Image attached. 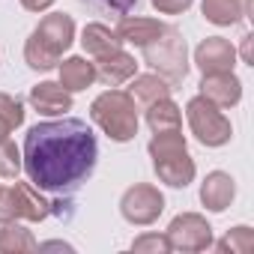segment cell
Returning <instances> with one entry per match:
<instances>
[{"label": "cell", "instance_id": "obj_24", "mask_svg": "<svg viewBox=\"0 0 254 254\" xmlns=\"http://www.w3.org/2000/svg\"><path fill=\"white\" fill-rule=\"evenodd\" d=\"M0 120H3L9 129L15 132L18 126L24 123V105H21V99H15L9 93H0Z\"/></svg>", "mask_w": 254, "mask_h": 254}, {"label": "cell", "instance_id": "obj_30", "mask_svg": "<svg viewBox=\"0 0 254 254\" xmlns=\"http://www.w3.org/2000/svg\"><path fill=\"white\" fill-rule=\"evenodd\" d=\"M9 135H12V129H9L3 120H0V138H9Z\"/></svg>", "mask_w": 254, "mask_h": 254}, {"label": "cell", "instance_id": "obj_3", "mask_svg": "<svg viewBox=\"0 0 254 254\" xmlns=\"http://www.w3.org/2000/svg\"><path fill=\"white\" fill-rule=\"evenodd\" d=\"M150 159H153V171L159 174V180L171 189H186L194 180V159L189 156L183 129L153 132Z\"/></svg>", "mask_w": 254, "mask_h": 254}, {"label": "cell", "instance_id": "obj_13", "mask_svg": "<svg viewBox=\"0 0 254 254\" xmlns=\"http://www.w3.org/2000/svg\"><path fill=\"white\" fill-rule=\"evenodd\" d=\"M236 197V183L230 174L224 171H212L206 174V180L200 183V203L209 209V212H224Z\"/></svg>", "mask_w": 254, "mask_h": 254}, {"label": "cell", "instance_id": "obj_16", "mask_svg": "<svg viewBox=\"0 0 254 254\" xmlns=\"http://www.w3.org/2000/svg\"><path fill=\"white\" fill-rule=\"evenodd\" d=\"M93 66H96V78H99L102 84H108V87L126 84L129 78H135V69H138L135 57L126 54V51H117V54H111V57H102V60H96Z\"/></svg>", "mask_w": 254, "mask_h": 254}, {"label": "cell", "instance_id": "obj_8", "mask_svg": "<svg viewBox=\"0 0 254 254\" xmlns=\"http://www.w3.org/2000/svg\"><path fill=\"white\" fill-rule=\"evenodd\" d=\"M120 212L129 224L147 227L165 212V194L150 186V183H135L132 189H126L120 197Z\"/></svg>", "mask_w": 254, "mask_h": 254}, {"label": "cell", "instance_id": "obj_6", "mask_svg": "<svg viewBox=\"0 0 254 254\" xmlns=\"http://www.w3.org/2000/svg\"><path fill=\"white\" fill-rule=\"evenodd\" d=\"M186 117H189V129L191 135L203 144V147H224L233 138V126L230 120L221 114L218 105H212L203 96L189 99L186 105Z\"/></svg>", "mask_w": 254, "mask_h": 254}, {"label": "cell", "instance_id": "obj_19", "mask_svg": "<svg viewBox=\"0 0 254 254\" xmlns=\"http://www.w3.org/2000/svg\"><path fill=\"white\" fill-rule=\"evenodd\" d=\"M200 12L215 27H230L245 15V0H203Z\"/></svg>", "mask_w": 254, "mask_h": 254}, {"label": "cell", "instance_id": "obj_1", "mask_svg": "<svg viewBox=\"0 0 254 254\" xmlns=\"http://www.w3.org/2000/svg\"><path fill=\"white\" fill-rule=\"evenodd\" d=\"M99 144L93 129L78 117L48 120L27 129L21 171L39 191L72 194L93 174Z\"/></svg>", "mask_w": 254, "mask_h": 254}, {"label": "cell", "instance_id": "obj_5", "mask_svg": "<svg viewBox=\"0 0 254 254\" xmlns=\"http://www.w3.org/2000/svg\"><path fill=\"white\" fill-rule=\"evenodd\" d=\"M141 51H144V63L156 75H162L171 87L186 81V75H189V48H186L183 33L174 24H168L162 30V36L153 39L150 45H144Z\"/></svg>", "mask_w": 254, "mask_h": 254}, {"label": "cell", "instance_id": "obj_26", "mask_svg": "<svg viewBox=\"0 0 254 254\" xmlns=\"http://www.w3.org/2000/svg\"><path fill=\"white\" fill-rule=\"evenodd\" d=\"M150 3L162 12V15H180V12H186L194 0H150Z\"/></svg>", "mask_w": 254, "mask_h": 254}, {"label": "cell", "instance_id": "obj_9", "mask_svg": "<svg viewBox=\"0 0 254 254\" xmlns=\"http://www.w3.org/2000/svg\"><path fill=\"white\" fill-rule=\"evenodd\" d=\"M165 236L171 242V251L194 254V251L212 248V227H209V221L200 212H180L168 224V233Z\"/></svg>", "mask_w": 254, "mask_h": 254}, {"label": "cell", "instance_id": "obj_17", "mask_svg": "<svg viewBox=\"0 0 254 254\" xmlns=\"http://www.w3.org/2000/svg\"><path fill=\"white\" fill-rule=\"evenodd\" d=\"M57 72H60V84L69 93H81L96 81V66L87 63L84 57H66L63 63H57Z\"/></svg>", "mask_w": 254, "mask_h": 254}, {"label": "cell", "instance_id": "obj_27", "mask_svg": "<svg viewBox=\"0 0 254 254\" xmlns=\"http://www.w3.org/2000/svg\"><path fill=\"white\" fill-rule=\"evenodd\" d=\"M84 3H96V6H102V9H114V12L126 15V12H132V9L138 6V0H84Z\"/></svg>", "mask_w": 254, "mask_h": 254}, {"label": "cell", "instance_id": "obj_23", "mask_svg": "<svg viewBox=\"0 0 254 254\" xmlns=\"http://www.w3.org/2000/svg\"><path fill=\"white\" fill-rule=\"evenodd\" d=\"M21 174V153L9 138H0V177L15 180Z\"/></svg>", "mask_w": 254, "mask_h": 254}, {"label": "cell", "instance_id": "obj_14", "mask_svg": "<svg viewBox=\"0 0 254 254\" xmlns=\"http://www.w3.org/2000/svg\"><path fill=\"white\" fill-rule=\"evenodd\" d=\"M81 48H84L93 60H102V57H111V54L123 51V39H120L111 27H105V24H99V21H90V24L81 30Z\"/></svg>", "mask_w": 254, "mask_h": 254}, {"label": "cell", "instance_id": "obj_20", "mask_svg": "<svg viewBox=\"0 0 254 254\" xmlns=\"http://www.w3.org/2000/svg\"><path fill=\"white\" fill-rule=\"evenodd\" d=\"M147 126L153 132H171V129H183V114L180 108L168 99H159L153 105H147Z\"/></svg>", "mask_w": 254, "mask_h": 254}, {"label": "cell", "instance_id": "obj_10", "mask_svg": "<svg viewBox=\"0 0 254 254\" xmlns=\"http://www.w3.org/2000/svg\"><path fill=\"white\" fill-rule=\"evenodd\" d=\"M194 63L203 75H215V72H233L236 66V48L221 39V36H206L197 48H194Z\"/></svg>", "mask_w": 254, "mask_h": 254}, {"label": "cell", "instance_id": "obj_22", "mask_svg": "<svg viewBox=\"0 0 254 254\" xmlns=\"http://www.w3.org/2000/svg\"><path fill=\"white\" fill-rule=\"evenodd\" d=\"M215 248H218L221 254H248V251L254 248V230H251L248 224H239V227L227 230V233L215 242Z\"/></svg>", "mask_w": 254, "mask_h": 254}, {"label": "cell", "instance_id": "obj_29", "mask_svg": "<svg viewBox=\"0 0 254 254\" xmlns=\"http://www.w3.org/2000/svg\"><path fill=\"white\" fill-rule=\"evenodd\" d=\"M239 57H242V63H251V33L242 36V51H239Z\"/></svg>", "mask_w": 254, "mask_h": 254}, {"label": "cell", "instance_id": "obj_31", "mask_svg": "<svg viewBox=\"0 0 254 254\" xmlns=\"http://www.w3.org/2000/svg\"><path fill=\"white\" fill-rule=\"evenodd\" d=\"M0 194H3V189H0Z\"/></svg>", "mask_w": 254, "mask_h": 254}, {"label": "cell", "instance_id": "obj_2", "mask_svg": "<svg viewBox=\"0 0 254 254\" xmlns=\"http://www.w3.org/2000/svg\"><path fill=\"white\" fill-rule=\"evenodd\" d=\"M75 42V21L66 12L45 15L24 42V60L36 72H51Z\"/></svg>", "mask_w": 254, "mask_h": 254}, {"label": "cell", "instance_id": "obj_25", "mask_svg": "<svg viewBox=\"0 0 254 254\" xmlns=\"http://www.w3.org/2000/svg\"><path fill=\"white\" fill-rule=\"evenodd\" d=\"M132 251L135 254H168L171 251V242L165 233H144L132 242Z\"/></svg>", "mask_w": 254, "mask_h": 254}, {"label": "cell", "instance_id": "obj_12", "mask_svg": "<svg viewBox=\"0 0 254 254\" xmlns=\"http://www.w3.org/2000/svg\"><path fill=\"white\" fill-rule=\"evenodd\" d=\"M30 105L45 117H66V111H72V93L60 81H42L30 87Z\"/></svg>", "mask_w": 254, "mask_h": 254}, {"label": "cell", "instance_id": "obj_4", "mask_svg": "<svg viewBox=\"0 0 254 254\" xmlns=\"http://www.w3.org/2000/svg\"><path fill=\"white\" fill-rule=\"evenodd\" d=\"M90 117L114 144H126L138 135V108L126 90L99 93L90 105Z\"/></svg>", "mask_w": 254, "mask_h": 254}, {"label": "cell", "instance_id": "obj_28", "mask_svg": "<svg viewBox=\"0 0 254 254\" xmlns=\"http://www.w3.org/2000/svg\"><path fill=\"white\" fill-rule=\"evenodd\" d=\"M51 3H54V0H21V6H24L27 12H45Z\"/></svg>", "mask_w": 254, "mask_h": 254}, {"label": "cell", "instance_id": "obj_7", "mask_svg": "<svg viewBox=\"0 0 254 254\" xmlns=\"http://www.w3.org/2000/svg\"><path fill=\"white\" fill-rule=\"evenodd\" d=\"M51 203L39 194L33 183H15L0 194V224L3 221H45Z\"/></svg>", "mask_w": 254, "mask_h": 254}, {"label": "cell", "instance_id": "obj_11", "mask_svg": "<svg viewBox=\"0 0 254 254\" xmlns=\"http://www.w3.org/2000/svg\"><path fill=\"white\" fill-rule=\"evenodd\" d=\"M200 96L209 99L212 105H218L221 111H224V108H233V105H239V99H242V81H239L233 72L203 75V78H200Z\"/></svg>", "mask_w": 254, "mask_h": 254}, {"label": "cell", "instance_id": "obj_18", "mask_svg": "<svg viewBox=\"0 0 254 254\" xmlns=\"http://www.w3.org/2000/svg\"><path fill=\"white\" fill-rule=\"evenodd\" d=\"M171 90H174V87H171L162 75L150 72V75H135V81H132V87H129V96L147 108V105H153V102H159V99H168Z\"/></svg>", "mask_w": 254, "mask_h": 254}, {"label": "cell", "instance_id": "obj_21", "mask_svg": "<svg viewBox=\"0 0 254 254\" xmlns=\"http://www.w3.org/2000/svg\"><path fill=\"white\" fill-rule=\"evenodd\" d=\"M36 239L27 227L18 221H3L0 227V254H21V251H36Z\"/></svg>", "mask_w": 254, "mask_h": 254}, {"label": "cell", "instance_id": "obj_15", "mask_svg": "<svg viewBox=\"0 0 254 254\" xmlns=\"http://www.w3.org/2000/svg\"><path fill=\"white\" fill-rule=\"evenodd\" d=\"M165 27H168V24H162V21H156V18L126 15V18H120V24H117V30H114V33H117L123 42H129V45H138V48H144V45H150L153 39H159Z\"/></svg>", "mask_w": 254, "mask_h": 254}]
</instances>
